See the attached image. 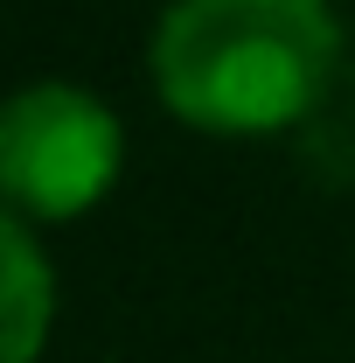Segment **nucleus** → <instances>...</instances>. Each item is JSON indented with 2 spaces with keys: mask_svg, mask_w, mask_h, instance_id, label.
Listing matches in <instances>:
<instances>
[{
  "mask_svg": "<svg viewBox=\"0 0 355 363\" xmlns=\"http://www.w3.org/2000/svg\"><path fill=\"white\" fill-rule=\"evenodd\" d=\"M342 70L334 0H168L146 84L188 133L272 140L307 126Z\"/></svg>",
  "mask_w": 355,
  "mask_h": 363,
  "instance_id": "f257e3e1",
  "label": "nucleus"
},
{
  "mask_svg": "<svg viewBox=\"0 0 355 363\" xmlns=\"http://www.w3.org/2000/svg\"><path fill=\"white\" fill-rule=\"evenodd\" d=\"M126 168L119 112L77 77H28L0 112V196L35 230L91 217Z\"/></svg>",
  "mask_w": 355,
  "mask_h": 363,
  "instance_id": "f03ea898",
  "label": "nucleus"
},
{
  "mask_svg": "<svg viewBox=\"0 0 355 363\" xmlns=\"http://www.w3.org/2000/svg\"><path fill=\"white\" fill-rule=\"evenodd\" d=\"M56 335V266L28 217H0V363H42Z\"/></svg>",
  "mask_w": 355,
  "mask_h": 363,
  "instance_id": "7ed1b4c3",
  "label": "nucleus"
}]
</instances>
